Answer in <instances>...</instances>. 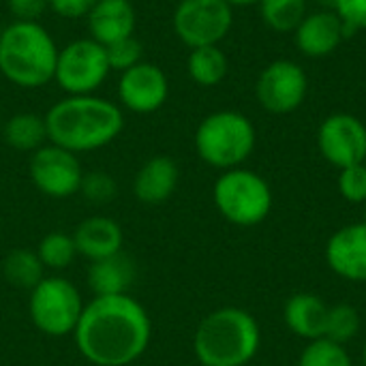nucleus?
<instances>
[{"mask_svg":"<svg viewBox=\"0 0 366 366\" xmlns=\"http://www.w3.org/2000/svg\"><path fill=\"white\" fill-rule=\"evenodd\" d=\"M73 337L92 366H127L148 350L152 322L129 294L94 296L84 307Z\"/></svg>","mask_w":366,"mask_h":366,"instance_id":"f257e3e1","label":"nucleus"},{"mask_svg":"<svg viewBox=\"0 0 366 366\" xmlns=\"http://www.w3.org/2000/svg\"><path fill=\"white\" fill-rule=\"evenodd\" d=\"M47 139L73 154L92 152L112 144L124 129L122 109L103 97H64L45 114Z\"/></svg>","mask_w":366,"mask_h":366,"instance_id":"f03ea898","label":"nucleus"},{"mask_svg":"<svg viewBox=\"0 0 366 366\" xmlns=\"http://www.w3.org/2000/svg\"><path fill=\"white\" fill-rule=\"evenodd\" d=\"M257 320L240 307L208 313L193 337V352L202 366H247L259 352Z\"/></svg>","mask_w":366,"mask_h":366,"instance_id":"7ed1b4c3","label":"nucleus"},{"mask_svg":"<svg viewBox=\"0 0 366 366\" xmlns=\"http://www.w3.org/2000/svg\"><path fill=\"white\" fill-rule=\"evenodd\" d=\"M58 45L39 21H11L0 32V73L17 88H43L54 79Z\"/></svg>","mask_w":366,"mask_h":366,"instance_id":"20e7f679","label":"nucleus"},{"mask_svg":"<svg viewBox=\"0 0 366 366\" xmlns=\"http://www.w3.org/2000/svg\"><path fill=\"white\" fill-rule=\"evenodd\" d=\"M257 133L253 122L234 109L208 114L195 131V150L199 159L217 169L240 167L255 150Z\"/></svg>","mask_w":366,"mask_h":366,"instance_id":"39448f33","label":"nucleus"},{"mask_svg":"<svg viewBox=\"0 0 366 366\" xmlns=\"http://www.w3.org/2000/svg\"><path fill=\"white\" fill-rule=\"evenodd\" d=\"M212 199L221 217L238 227L259 225L272 210L270 184L244 167L225 169L214 182Z\"/></svg>","mask_w":366,"mask_h":366,"instance_id":"423d86ee","label":"nucleus"},{"mask_svg":"<svg viewBox=\"0 0 366 366\" xmlns=\"http://www.w3.org/2000/svg\"><path fill=\"white\" fill-rule=\"evenodd\" d=\"M84 307L79 290L62 277H45L30 292L28 300L32 324L47 337L73 335Z\"/></svg>","mask_w":366,"mask_h":366,"instance_id":"0eeeda50","label":"nucleus"},{"mask_svg":"<svg viewBox=\"0 0 366 366\" xmlns=\"http://www.w3.org/2000/svg\"><path fill=\"white\" fill-rule=\"evenodd\" d=\"M112 73L105 45L94 39H75L58 49L54 81L69 97L94 94Z\"/></svg>","mask_w":366,"mask_h":366,"instance_id":"6e6552de","label":"nucleus"},{"mask_svg":"<svg viewBox=\"0 0 366 366\" xmlns=\"http://www.w3.org/2000/svg\"><path fill=\"white\" fill-rule=\"evenodd\" d=\"M172 24L176 36L191 49L219 45L234 26V6L225 0H180Z\"/></svg>","mask_w":366,"mask_h":366,"instance_id":"1a4fd4ad","label":"nucleus"},{"mask_svg":"<svg viewBox=\"0 0 366 366\" xmlns=\"http://www.w3.org/2000/svg\"><path fill=\"white\" fill-rule=\"evenodd\" d=\"M30 180L47 197L64 199L79 193L84 169L77 154L56 146L45 144L30 157Z\"/></svg>","mask_w":366,"mask_h":366,"instance_id":"9d476101","label":"nucleus"},{"mask_svg":"<svg viewBox=\"0 0 366 366\" xmlns=\"http://www.w3.org/2000/svg\"><path fill=\"white\" fill-rule=\"evenodd\" d=\"M309 90V77L305 69L294 60H274L257 77L255 97L259 105L270 114H292L298 109Z\"/></svg>","mask_w":366,"mask_h":366,"instance_id":"9b49d317","label":"nucleus"},{"mask_svg":"<svg viewBox=\"0 0 366 366\" xmlns=\"http://www.w3.org/2000/svg\"><path fill=\"white\" fill-rule=\"evenodd\" d=\"M317 148L322 157L343 169L366 161V124L354 114H330L317 131Z\"/></svg>","mask_w":366,"mask_h":366,"instance_id":"f8f14e48","label":"nucleus"},{"mask_svg":"<svg viewBox=\"0 0 366 366\" xmlns=\"http://www.w3.org/2000/svg\"><path fill=\"white\" fill-rule=\"evenodd\" d=\"M169 97V81L165 71L154 64L142 60L129 71L120 73L118 81V99L133 114H152L159 112Z\"/></svg>","mask_w":366,"mask_h":366,"instance_id":"ddd939ff","label":"nucleus"},{"mask_svg":"<svg viewBox=\"0 0 366 366\" xmlns=\"http://www.w3.org/2000/svg\"><path fill=\"white\" fill-rule=\"evenodd\" d=\"M328 268L352 283H366V221L337 229L326 242Z\"/></svg>","mask_w":366,"mask_h":366,"instance_id":"4468645a","label":"nucleus"},{"mask_svg":"<svg viewBox=\"0 0 366 366\" xmlns=\"http://www.w3.org/2000/svg\"><path fill=\"white\" fill-rule=\"evenodd\" d=\"M345 39L343 21L335 11L307 13L300 26L294 30L296 47L309 58L330 56Z\"/></svg>","mask_w":366,"mask_h":366,"instance_id":"2eb2a0df","label":"nucleus"},{"mask_svg":"<svg viewBox=\"0 0 366 366\" xmlns=\"http://www.w3.org/2000/svg\"><path fill=\"white\" fill-rule=\"evenodd\" d=\"M86 19L90 39L101 45H109L135 34L137 11L131 0H99Z\"/></svg>","mask_w":366,"mask_h":366,"instance_id":"dca6fc26","label":"nucleus"},{"mask_svg":"<svg viewBox=\"0 0 366 366\" xmlns=\"http://www.w3.org/2000/svg\"><path fill=\"white\" fill-rule=\"evenodd\" d=\"M180 180V169L178 163L172 157L157 154L150 157L135 174L133 180V193L142 204L157 206L167 202Z\"/></svg>","mask_w":366,"mask_h":366,"instance_id":"f3484780","label":"nucleus"},{"mask_svg":"<svg viewBox=\"0 0 366 366\" xmlns=\"http://www.w3.org/2000/svg\"><path fill=\"white\" fill-rule=\"evenodd\" d=\"M77 255L88 257L90 262L105 259L122 251L124 234L122 227L109 217H90L81 221L73 232Z\"/></svg>","mask_w":366,"mask_h":366,"instance_id":"a211bd4d","label":"nucleus"},{"mask_svg":"<svg viewBox=\"0 0 366 366\" xmlns=\"http://www.w3.org/2000/svg\"><path fill=\"white\" fill-rule=\"evenodd\" d=\"M328 305L311 292L294 294L283 307L285 326L298 337L309 341L326 337V322H328Z\"/></svg>","mask_w":366,"mask_h":366,"instance_id":"6ab92c4d","label":"nucleus"},{"mask_svg":"<svg viewBox=\"0 0 366 366\" xmlns=\"http://www.w3.org/2000/svg\"><path fill=\"white\" fill-rule=\"evenodd\" d=\"M135 281V262L124 253L97 259L88 268V285L94 296H120L127 294Z\"/></svg>","mask_w":366,"mask_h":366,"instance_id":"aec40b11","label":"nucleus"},{"mask_svg":"<svg viewBox=\"0 0 366 366\" xmlns=\"http://www.w3.org/2000/svg\"><path fill=\"white\" fill-rule=\"evenodd\" d=\"M2 137L9 148L19 152H34L47 142L45 116L32 112H19L6 120L2 127Z\"/></svg>","mask_w":366,"mask_h":366,"instance_id":"412c9836","label":"nucleus"},{"mask_svg":"<svg viewBox=\"0 0 366 366\" xmlns=\"http://www.w3.org/2000/svg\"><path fill=\"white\" fill-rule=\"evenodd\" d=\"M187 71H189V77L197 86L212 88V86H219L227 77L229 60L219 45L195 47L191 49L187 58Z\"/></svg>","mask_w":366,"mask_h":366,"instance_id":"4be33fe9","label":"nucleus"},{"mask_svg":"<svg viewBox=\"0 0 366 366\" xmlns=\"http://www.w3.org/2000/svg\"><path fill=\"white\" fill-rule=\"evenodd\" d=\"M45 266L41 264L36 251L30 249H13L2 262L4 279L19 290H34L45 279Z\"/></svg>","mask_w":366,"mask_h":366,"instance_id":"5701e85b","label":"nucleus"},{"mask_svg":"<svg viewBox=\"0 0 366 366\" xmlns=\"http://www.w3.org/2000/svg\"><path fill=\"white\" fill-rule=\"evenodd\" d=\"M259 15L274 32H294L307 15V0H259Z\"/></svg>","mask_w":366,"mask_h":366,"instance_id":"b1692460","label":"nucleus"},{"mask_svg":"<svg viewBox=\"0 0 366 366\" xmlns=\"http://www.w3.org/2000/svg\"><path fill=\"white\" fill-rule=\"evenodd\" d=\"M36 255L41 259V264L45 268L51 270H64L73 264V259L77 257V249H75V240L73 236L64 234V232H51L47 234L39 247H36Z\"/></svg>","mask_w":366,"mask_h":366,"instance_id":"393cba45","label":"nucleus"},{"mask_svg":"<svg viewBox=\"0 0 366 366\" xmlns=\"http://www.w3.org/2000/svg\"><path fill=\"white\" fill-rule=\"evenodd\" d=\"M298 366H354V362L345 345L324 337L307 343L298 358Z\"/></svg>","mask_w":366,"mask_h":366,"instance_id":"a878e982","label":"nucleus"},{"mask_svg":"<svg viewBox=\"0 0 366 366\" xmlns=\"http://www.w3.org/2000/svg\"><path fill=\"white\" fill-rule=\"evenodd\" d=\"M360 313L352 305H335L328 309V322H326V339L335 343H350L360 332Z\"/></svg>","mask_w":366,"mask_h":366,"instance_id":"bb28decb","label":"nucleus"},{"mask_svg":"<svg viewBox=\"0 0 366 366\" xmlns=\"http://www.w3.org/2000/svg\"><path fill=\"white\" fill-rule=\"evenodd\" d=\"M105 54H107L109 69L118 71V73H124V71H129L131 66H135V64H139L144 60V47L135 39V34L105 45Z\"/></svg>","mask_w":366,"mask_h":366,"instance_id":"cd10ccee","label":"nucleus"},{"mask_svg":"<svg viewBox=\"0 0 366 366\" xmlns=\"http://www.w3.org/2000/svg\"><path fill=\"white\" fill-rule=\"evenodd\" d=\"M79 193L92 204H107L116 197V180L105 172H88L81 178Z\"/></svg>","mask_w":366,"mask_h":366,"instance_id":"c85d7f7f","label":"nucleus"},{"mask_svg":"<svg viewBox=\"0 0 366 366\" xmlns=\"http://www.w3.org/2000/svg\"><path fill=\"white\" fill-rule=\"evenodd\" d=\"M339 191L345 202L350 204H365L366 202V165H350L343 167L339 174Z\"/></svg>","mask_w":366,"mask_h":366,"instance_id":"c756f323","label":"nucleus"},{"mask_svg":"<svg viewBox=\"0 0 366 366\" xmlns=\"http://www.w3.org/2000/svg\"><path fill=\"white\" fill-rule=\"evenodd\" d=\"M335 13L343 21L345 39L366 28V0H332Z\"/></svg>","mask_w":366,"mask_h":366,"instance_id":"7c9ffc66","label":"nucleus"},{"mask_svg":"<svg viewBox=\"0 0 366 366\" xmlns=\"http://www.w3.org/2000/svg\"><path fill=\"white\" fill-rule=\"evenodd\" d=\"M6 6L15 21H39L49 9V0H6Z\"/></svg>","mask_w":366,"mask_h":366,"instance_id":"2f4dec72","label":"nucleus"},{"mask_svg":"<svg viewBox=\"0 0 366 366\" xmlns=\"http://www.w3.org/2000/svg\"><path fill=\"white\" fill-rule=\"evenodd\" d=\"M97 2L99 0H49V9L62 19H81L88 17Z\"/></svg>","mask_w":366,"mask_h":366,"instance_id":"473e14b6","label":"nucleus"},{"mask_svg":"<svg viewBox=\"0 0 366 366\" xmlns=\"http://www.w3.org/2000/svg\"><path fill=\"white\" fill-rule=\"evenodd\" d=\"M229 6H249V4H259V0H225Z\"/></svg>","mask_w":366,"mask_h":366,"instance_id":"72a5a7b5","label":"nucleus"},{"mask_svg":"<svg viewBox=\"0 0 366 366\" xmlns=\"http://www.w3.org/2000/svg\"><path fill=\"white\" fill-rule=\"evenodd\" d=\"M362 362L366 366V339H365V347H362Z\"/></svg>","mask_w":366,"mask_h":366,"instance_id":"f704fd0d","label":"nucleus"}]
</instances>
